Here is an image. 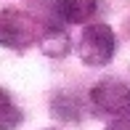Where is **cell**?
<instances>
[{
    "label": "cell",
    "instance_id": "obj_1",
    "mask_svg": "<svg viewBox=\"0 0 130 130\" xmlns=\"http://www.w3.org/2000/svg\"><path fill=\"white\" fill-rule=\"evenodd\" d=\"M117 37L109 24H88L80 35L77 56L85 67H106L114 58Z\"/></svg>",
    "mask_w": 130,
    "mask_h": 130
},
{
    "label": "cell",
    "instance_id": "obj_2",
    "mask_svg": "<svg viewBox=\"0 0 130 130\" xmlns=\"http://www.w3.org/2000/svg\"><path fill=\"white\" fill-rule=\"evenodd\" d=\"M37 21L19 8L0 11V45L11 51H24L37 40Z\"/></svg>",
    "mask_w": 130,
    "mask_h": 130
},
{
    "label": "cell",
    "instance_id": "obj_3",
    "mask_svg": "<svg viewBox=\"0 0 130 130\" xmlns=\"http://www.w3.org/2000/svg\"><path fill=\"white\" fill-rule=\"evenodd\" d=\"M90 106L96 114L117 117L130 109V85L122 80H101L90 90Z\"/></svg>",
    "mask_w": 130,
    "mask_h": 130
},
{
    "label": "cell",
    "instance_id": "obj_4",
    "mask_svg": "<svg viewBox=\"0 0 130 130\" xmlns=\"http://www.w3.org/2000/svg\"><path fill=\"white\" fill-rule=\"evenodd\" d=\"M35 43H40V51L51 58H64L69 53V48H72L69 35L58 24H48L45 29H37V40Z\"/></svg>",
    "mask_w": 130,
    "mask_h": 130
},
{
    "label": "cell",
    "instance_id": "obj_5",
    "mask_svg": "<svg viewBox=\"0 0 130 130\" xmlns=\"http://www.w3.org/2000/svg\"><path fill=\"white\" fill-rule=\"evenodd\" d=\"M98 8V0H56V13L67 24H85Z\"/></svg>",
    "mask_w": 130,
    "mask_h": 130
},
{
    "label": "cell",
    "instance_id": "obj_6",
    "mask_svg": "<svg viewBox=\"0 0 130 130\" xmlns=\"http://www.w3.org/2000/svg\"><path fill=\"white\" fill-rule=\"evenodd\" d=\"M21 120H24L21 109L11 98V93L0 88V130H16L21 125Z\"/></svg>",
    "mask_w": 130,
    "mask_h": 130
},
{
    "label": "cell",
    "instance_id": "obj_7",
    "mask_svg": "<svg viewBox=\"0 0 130 130\" xmlns=\"http://www.w3.org/2000/svg\"><path fill=\"white\" fill-rule=\"evenodd\" d=\"M53 114L56 117H61V120H69V122H77L80 117H82V106L77 98H72V96H58L56 101H53Z\"/></svg>",
    "mask_w": 130,
    "mask_h": 130
},
{
    "label": "cell",
    "instance_id": "obj_8",
    "mask_svg": "<svg viewBox=\"0 0 130 130\" xmlns=\"http://www.w3.org/2000/svg\"><path fill=\"white\" fill-rule=\"evenodd\" d=\"M106 130H130V109L122 111V114H117L114 120L106 125Z\"/></svg>",
    "mask_w": 130,
    "mask_h": 130
}]
</instances>
